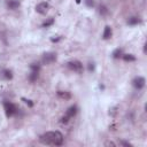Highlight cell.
Wrapping results in <instances>:
<instances>
[{"instance_id":"cell-7","label":"cell","mask_w":147,"mask_h":147,"mask_svg":"<svg viewBox=\"0 0 147 147\" xmlns=\"http://www.w3.org/2000/svg\"><path fill=\"white\" fill-rule=\"evenodd\" d=\"M145 83H146V80H145V78L141 77V76H138V77L133 78V80H132V85H133L137 90H141V88L145 86Z\"/></svg>"},{"instance_id":"cell-12","label":"cell","mask_w":147,"mask_h":147,"mask_svg":"<svg viewBox=\"0 0 147 147\" xmlns=\"http://www.w3.org/2000/svg\"><path fill=\"white\" fill-rule=\"evenodd\" d=\"M138 23H140V18H139V17L132 16V17H130V18L127 20V24H129V25H136V24H138Z\"/></svg>"},{"instance_id":"cell-17","label":"cell","mask_w":147,"mask_h":147,"mask_svg":"<svg viewBox=\"0 0 147 147\" xmlns=\"http://www.w3.org/2000/svg\"><path fill=\"white\" fill-rule=\"evenodd\" d=\"M53 23H54V18H49V20H47V21H45V22L42 23V28H48V26H51Z\"/></svg>"},{"instance_id":"cell-5","label":"cell","mask_w":147,"mask_h":147,"mask_svg":"<svg viewBox=\"0 0 147 147\" xmlns=\"http://www.w3.org/2000/svg\"><path fill=\"white\" fill-rule=\"evenodd\" d=\"M30 68H31V72L29 74V80H30L31 83H33V82H36L37 78H38L40 65H39L38 63H32V64L30 65Z\"/></svg>"},{"instance_id":"cell-9","label":"cell","mask_w":147,"mask_h":147,"mask_svg":"<svg viewBox=\"0 0 147 147\" xmlns=\"http://www.w3.org/2000/svg\"><path fill=\"white\" fill-rule=\"evenodd\" d=\"M0 78L3 80H10L13 78V72L9 69H2L0 71Z\"/></svg>"},{"instance_id":"cell-23","label":"cell","mask_w":147,"mask_h":147,"mask_svg":"<svg viewBox=\"0 0 147 147\" xmlns=\"http://www.w3.org/2000/svg\"><path fill=\"white\" fill-rule=\"evenodd\" d=\"M80 1H82V0H76V2H77V3H80Z\"/></svg>"},{"instance_id":"cell-2","label":"cell","mask_w":147,"mask_h":147,"mask_svg":"<svg viewBox=\"0 0 147 147\" xmlns=\"http://www.w3.org/2000/svg\"><path fill=\"white\" fill-rule=\"evenodd\" d=\"M77 107L76 106H71V107H69L68 108V110L65 111V114H64V116L61 118V123L62 124H67L76 114H77Z\"/></svg>"},{"instance_id":"cell-8","label":"cell","mask_w":147,"mask_h":147,"mask_svg":"<svg viewBox=\"0 0 147 147\" xmlns=\"http://www.w3.org/2000/svg\"><path fill=\"white\" fill-rule=\"evenodd\" d=\"M48 9H49V5L47 2H45V1L44 2H40V3H38L36 6V11L39 13V14H41V15L46 14L48 11Z\"/></svg>"},{"instance_id":"cell-16","label":"cell","mask_w":147,"mask_h":147,"mask_svg":"<svg viewBox=\"0 0 147 147\" xmlns=\"http://www.w3.org/2000/svg\"><path fill=\"white\" fill-rule=\"evenodd\" d=\"M99 13L102 15V16H106L108 14V8L105 6V5H100L99 7Z\"/></svg>"},{"instance_id":"cell-21","label":"cell","mask_w":147,"mask_h":147,"mask_svg":"<svg viewBox=\"0 0 147 147\" xmlns=\"http://www.w3.org/2000/svg\"><path fill=\"white\" fill-rule=\"evenodd\" d=\"M88 70H90V71H93V70H94V63H93V62H90V63H88Z\"/></svg>"},{"instance_id":"cell-20","label":"cell","mask_w":147,"mask_h":147,"mask_svg":"<svg viewBox=\"0 0 147 147\" xmlns=\"http://www.w3.org/2000/svg\"><path fill=\"white\" fill-rule=\"evenodd\" d=\"M22 100H23V101H24L26 105H29L30 107H32V106H33V103L31 102V100H26V99H24V98H22Z\"/></svg>"},{"instance_id":"cell-18","label":"cell","mask_w":147,"mask_h":147,"mask_svg":"<svg viewBox=\"0 0 147 147\" xmlns=\"http://www.w3.org/2000/svg\"><path fill=\"white\" fill-rule=\"evenodd\" d=\"M84 2H85V5H86L87 7H90V8H92V7L94 6V0H84Z\"/></svg>"},{"instance_id":"cell-10","label":"cell","mask_w":147,"mask_h":147,"mask_svg":"<svg viewBox=\"0 0 147 147\" xmlns=\"http://www.w3.org/2000/svg\"><path fill=\"white\" fill-rule=\"evenodd\" d=\"M20 5H21L20 0H6V6L8 9H11V10L17 9L20 7Z\"/></svg>"},{"instance_id":"cell-13","label":"cell","mask_w":147,"mask_h":147,"mask_svg":"<svg viewBox=\"0 0 147 147\" xmlns=\"http://www.w3.org/2000/svg\"><path fill=\"white\" fill-rule=\"evenodd\" d=\"M123 60L126 61V62H132V61H136V56L132 55V54H123L122 55Z\"/></svg>"},{"instance_id":"cell-1","label":"cell","mask_w":147,"mask_h":147,"mask_svg":"<svg viewBox=\"0 0 147 147\" xmlns=\"http://www.w3.org/2000/svg\"><path fill=\"white\" fill-rule=\"evenodd\" d=\"M40 142L44 145H52V146H61L63 144V136L59 131H49L40 136Z\"/></svg>"},{"instance_id":"cell-22","label":"cell","mask_w":147,"mask_h":147,"mask_svg":"<svg viewBox=\"0 0 147 147\" xmlns=\"http://www.w3.org/2000/svg\"><path fill=\"white\" fill-rule=\"evenodd\" d=\"M51 40H52V41H57V40H60V38H52Z\"/></svg>"},{"instance_id":"cell-3","label":"cell","mask_w":147,"mask_h":147,"mask_svg":"<svg viewBox=\"0 0 147 147\" xmlns=\"http://www.w3.org/2000/svg\"><path fill=\"white\" fill-rule=\"evenodd\" d=\"M3 107H5V113H6V116L7 117H11V116H14L17 113V107L13 102L6 101L3 103Z\"/></svg>"},{"instance_id":"cell-4","label":"cell","mask_w":147,"mask_h":147,"mask_svg":"<svg viewBox=\"0 0 147 147\" xmlns=\"http://www.w3.org/2000/svg\"><path fill=\"white\" fill-rule=\"evenodd\" d=\"M67 67H68L70 70L75 71V72H78V74H82L83 70H84L82 62H79V61H77V60H75V61H69V62L67 63Z\"/></svg>"},{"instance_id":"cell-6","label":"cell","mask_w":147,"mask_h":147,"mask_svg":"<svg viewBox=\"0 0 147 147\" xmlns=\"http://www.w3.org/2000/svg\"><path fill=\"white\" fill-rule=\"evenodd\" d=\"M56 61V54L53 53V52H49V53H45L41 57V62L44 64H51L53 62Z\"/></svg>"},{"instance_id":"cell-19","label":"cell","mask_w":147,"mask_h":147,"mask_svg":"<svg viewBox=\"0 0 147 147\" xmlns=\"http://www.w3.org/2000/svg\"><path fill=\"white\" fill-rule=\"evenodd\" d=\"M119 145H123V146H126V147H132V145L127 141H124V140H121L119 141Z\"/></svg>"},{"instance_id":"cell-15","label":"cell","mask_w":147,"mask_h":147,"mask_svg":"<svg viewBox=\"0 0 147 147\" xmlns=\"http://www.w3.org/2000/svg\"><path fill=\"white\" fill-rule=\"evenodd\" d=\"M122 55H123V52H122L121 48H116L113 52V57L114 59H119V57H122Z\"/></svg>"},{"instance_id":"cell-11","label":"cell","mask_w":147,"mask_h":147,"mask_svg":"<svg viewBox=\"0 0 147 147\" xmlns=\"http://www.w3.org/2000/svg\"><path fill=\"white\" fill-rule=\"evenodd\" d=\"M111 36H113V30H111V28H110L109 25L105 26V30H103V34H102V38H103L105 40H108V39H110V38H111Z\"/></svg>"},{"instance_id":"cell-14","label":"cell","mask_w":147,"mask_h":147,"mask_svg":"<svg viewBox=\"0 0 147 147\" xmlns=\"http://www.w3.org/2000/svg\"><path fill=\"white\" fill-rule=\"evenodd\" d=\"M57 95L60 96V98H62V99H70L71 98V94L69 93V92H63V91H59L57 92Z\"/></svg>"}]
</instances>
